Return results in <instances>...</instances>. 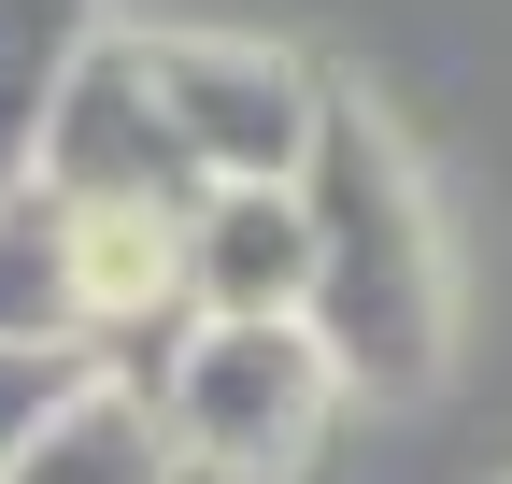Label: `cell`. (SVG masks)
<instances>
[{
	"mask_svg": "<svg viewBox=\"0 0 512 484\" xmlns=\"http://www.w3.org/2000/svg\"><path fill=\"white\" fill-rule=\"evenodd\" d=\"M157 428L185 456V484H285L342 413V371L313 356L299 314H185V342L157 356Z\"/></svg>",
	"mask_w": 512,
	"mask_h": 484,
	"instance_id": "2",
	"label": "cell"
},
{
	"mask_svg": "<svg viewBox=\"0 0 512 484\" xmlns=\"http://www.w3.org/2000/svg\"><path fill=\"white\" fill-rule=\"evenodd\" d=\"M285 200H299V328L342 371V399L441 385V356H456V285H441V228H427V186H413L399 129L328 86L313 157L285 171Z\"/></svg>",
	"mask_w": 512,
	"mask_h": 484,
	"instance_id": "1",
	"label": "cell"
},
{
	"mask_svg": "<svg viewBox=\"0 0 512 484\" xmlns=\"http://www.w3.org/2000/svg\"><path fill=\"white\" fill-rule=\"evenodd\" d=\"M0 484H185V456H171V428H157L143 385L72 371V385L29 413V442L0 456Z\"/></svg>",
	"mask_w": 512,
	"mask_h": 484,
	"instance_id": "6",
	"label": "cell"
},
{
	"mask_svg": "<svg viewBox=\"0 0 512 484\" xmlns=\"http://www.w3.org/2000/svg\"><path fill=\"white\" fill-rule=\"evenodd\" d=\"M86 43H100V0H0V186H29L43 114L86 72Z\"/></svg>",
	"mask_w": 512,
	"mask_h": 484,
	"instance_id": "8",
	"label": "cell"
},
{
	"mask_svg": "<svg viewBox=\"0 0 512 484\" xmlns=\"http://www.w3.org/2000/svg\"><path fill=\"white\" fill-rule=\"evenodd\" d=\"M57 385H72V371H57V356H0V456L29 442V413H43Z\"/></svg>",
	"mask_w": 512,
	"mask_h": 484,
	"instance_id": "9",
	"label": "cell"
},
{
	"mask_svg": "<svg viewBox=\"0 0 512 484\" xmlns=\"http://www.w3.org/2000/svg\"><path fill=\"white\" fill-rule=\"evenodd\" d=\"M29 186L72 200V214H185V200H200V171H185L171 114L143 86V29H100L86 43V72L57 86V114H43Z\"/></svg>",
	"mask_w": 512,
	"mask_h": 484,
	"instance_id": "4",
	"label": "cell"
},
{
	"mask_svg": "<svg viewBox=\"0 0 512 484\" xmlns=\"http://www.w3.org/2000/svg\"><path fill=\"white\" fill-rule=\"evenodd\" d=\"M0 356L86 371V271H72V214L43 186H0Z\"/></svg>",
	"mask_w": 512,
	"mask_h": 484,
	"instance_id": "7",
	"label": "cell"
},
{
	"mask_svg": "<svg viewBox=\"0 0 512 484\" xmlns=\"http://www.w3.org/2000/svg\"><path fill=\"white\" fill-rule=\"evenodd\" d=\"M185 314H299V200L285 186H200L171 228Z\"/></svg>",
	"mask_w": 512,
	"mask_h": 484,
	"instance_id": "5",
	"label": "cell"
},
{
	"mask_svg": "<svg viewBox=\"0 0 512 484\" xmlns=\"http://www.w3.org/2000/svg\"><path fill=\"white\" fill-rule=\"evenodd\" d=\"M143 86H157V114H171L200 186H285L313 157V114H328L313 57L242 43V29H143Z\"/></svg>",
	"mask_w": 512,
	"mask_h": 484,
	"instance_id": "3",
	"label": "cell"
}]
</instances>
